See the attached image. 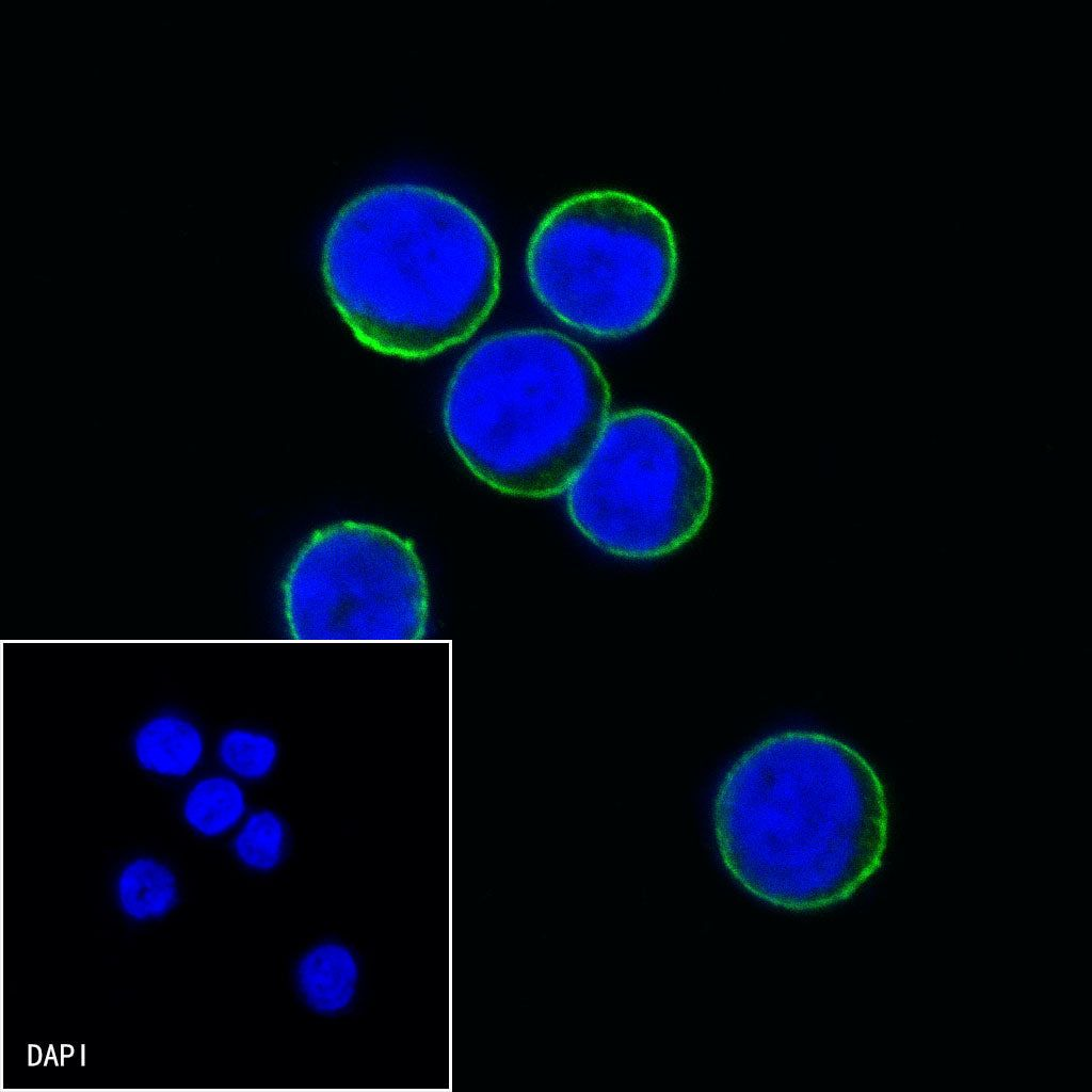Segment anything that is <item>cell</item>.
Returning a JSON list of instances; mask_svg holds the SVG:
<instances>
[{
    "instance_id": "8fae6325",
    "label": "cell",
    "mask_w": 1092,
    "mask_h": 1092,
    "mask_svg": "<svg viewBox=\"0 0 1092 1092\" xmlns=\"http://www.w3.org/2000/svg\"><path fill=\"white\" fill-rule=\"evenodd\" d=\"M289 830L275 809L261 807L246 815L237 828L231 850L237 861L257 873H270L285 861Z\"/></svg>"
},
{
    "instance_id": "277c9868",
    "label": "cell",
    "mask_w": 1092,
    "mask_h": 1092,
    "mask_svg": "<svg viewBox=\"0 0 1092 1092\" xmlns=\"http://www.w3.org/2000/svg\"><path fill=\"white\" fill-rule=\"evenodd\" d=\"M673 228L651 202L617 189L557 203L533 231L527 275L541 303L585 334L623 338L649 325L677 275Z\"/></svg>"
},
{
    "instance_id": "6da1fadb",
    "label": "cell",
    "mask_w": 1092,
    "mask_h": 1092,
    "mask_svg": "<svg viewBox=\"0 0 1092 1092\" xmlns=\"http://www.w3.org/2000/svg\"><path fill=\"white\" fill-rule=\"evenodd\" d=\"M712 822L720 856L751 895L794 912L850 898L879 869L887 842L884 787L848 743L785 730L725 772Z\"/></svg>"
},
{
    "instance_id": "7a4b0ae2",
    "label": "cell",
    "mask_w": 1092,
    "mask_h": 1092,
    "mask_svg": "<svg viewBox=\"0 0 1092 1092\" xmlns=\"http://www.w3.org/2000/svg\"><path fill=\"white\" fill-rule=\"evenodd\" d=\"M321 270L354 337L404 359L466 341L500 292L499 253L483 221L454 195L414 180L373 184L341 205Z\"/></svg>"
},
{
    "instance_id": "8992f818",
    "label": "cell",
    "mask_w": 1092,
    "mask_h": 1092,
    "mask_svg": "<svg viewBox=\"0 0 1092 1092\" xmlns=\"http://www.w3.org/2000/svg\"><path fill=\"white\" fill-rule=\"evenodd\" d=\"M289 637L303 642L420 641L430 595L415 544L370 523L315 530L282 581Z\"/></svg>"
},
{
    "instance_id": "5b68a950",
    "label": "cell",
    "mask_w": 1092,
    "mask_h": 1092,
    "mask_svg": "<svg viewBox=\"0 0 1092 1092\" xmlns=\"http://www.w3.org/2000/svg\"><path fill=\"white\" fill-rule=\"evenodd\" d=\"M575 527L615 557L647 560L692 541L712 505L710 465L692 435L647 408L610 416L565 489Z\"/></svg>"
},
{
    "instance_id": "ba28073f",
    "label": "cell",
    "mask_w": 1092,
    "mask_h": 1092,
    "mask_svg": "<svg viewBox=\"0 0 1092 1092\" xmlns=\"http://www.w3.org/2000/svg\"><path fill=\"white\" fill-rule=\"evenodd\" d=\"M204 737L189 719L175 713L157 714L134 733L132 751L146 771L167 777L189 775L199 764Z\"/></svg>"
},
{
    "instance_id": "30bf717a",
    "label": "cell",
    "mask_w": 1092,
    "mask_h": 1092,
    "mask_svg": "<svg viewBox=\"0 0 1092 1092\" xmlns=\"http://www.w3.org/2000/svg\"><path fill=\"white\" fill-rule=\"evenodd\" d=\"M247 810L244 788L228 775L199 780L191 787L182 804L186 822L205 837H219L237 829Z\"/></svg>"
},
{
    "instance_id": "3957f363",
    "label": "cell",
    "mask_w": 1092,
    "mask_h": 1092,
    "mask_svg": "<svg viewBox=\"0 0 1092 1092\" xmlns=\"http://www.w3.org/2000/svg\"><path fill=\"white\" fill-rule=\"evenodd\" d=\"M608 382L592 355L551 330L494 334L460 360L443 423L467 468L507 495L565 492L610 417Z\"/></svg>"
},
{
    "instance_id": "7c38bea8",
    "label": "cell",
    "mask_w": 1092,
    "mask_h": 1092,
    "mask_svg": "<svg viewBox=\"0 0 1092 1092\" xmlns=\"http://www.w3.org/2000/svg\"><path fill=\"white\" fill-rule=\"evenodd\" d=\"M216 755L232 776L246 782H260L276 769L280 744L270 732L237 726L220 736Z\"/></svg>"
},
{
    "instance_id": "52a82bcc",
    "label": "cell",
    "mask_w": 1092,
    "mask_h": 1092,
    "mask_svg": "<svg viewBox=\"0 0 1092 1092\" xmlns=\"http://www.w3.org/2000/svg\"><path fill=\"white\" fill-rule=\"evenodd\" d=\"M360 978L356 951L336 938L311 944L298 957L292 970L294 989L303 1005L325 1017L341 1015L352 1007Z\"/></svg>"
},
{
    "instance_id": "9c48e42d",
    "label": "cell",
    "mask_w": 1092,
    "mask_h": 1092,
    "mask_svg": "<svg viewBox=\"0 0 1092 1092\" xmlns=\"http://www.w3.org/2000/svg\"><path fill=\"white\" fill-rule=\"evenodd\" d=\"M114 890L121 912L136 922L166 916L180 896L176 873L152 856H138L127 862L116 876Z\"/></svg>"
}]
</instances>
